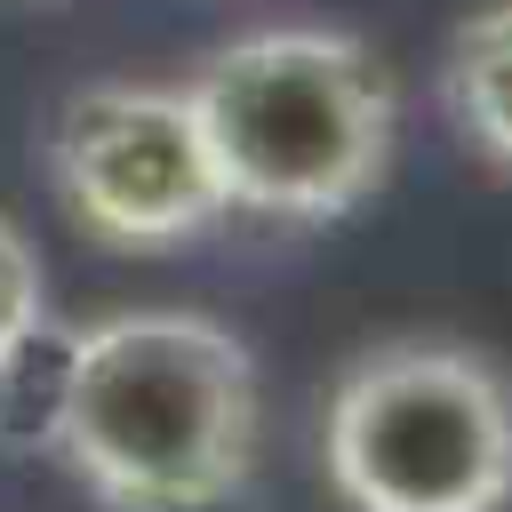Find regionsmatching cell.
Here are the masks:
<instances>
[{
  "label": "cell",
  "instance_id": "6da1fadb",
  "mask_svg": "<svg viewBox=\"0 0 512 512\" xmlns=\"http://www.w3.org/2000/svg\"><path fill=\"white\" fill-rule=\"evenodd\" d=\"M256 360L208 312H112L64 344L48 440L112 512H208L256 464Z\"/></svg>",
  "mask_w": 512,
  "mask_h": 512
},
{
  "label": "cell",
  "instance_id": "3957f363",
  "mask_svg": "<svg viewBox=\"0 0 512 512\" xmlns=\"http://www.w3.org/2000/svg\"><path fill=\"white\" fill-rule=\"evenodd\" d=\"M320 464L352 512H504L512 384L464 344H376L320 408Z\"/></svg>",
  "mask_w": 512,
  "mask_h": 512
},
{
  "label": "cell",
  "instance_id": "5b68a950",
  "mask_svg": "<svg viewBox=\"0 0 512 512\" xmlns=\"http://www.w3.org/2000/svg\"><path fill=\"white\" fill-rule=\"evenodd\" d=\"M440 96H448V120L464 128V144L512 176V0H488L480 16L456 24Z\"/></svg>",
  "mask_w": 512,
  "mask_h": 512
},
{
  "label": "cell",
  "instance_id": "8992f818",
  "mask_svg": "<svg viewBox=\"0 0 512 512\" xmlns=\"http://www.w3.org/2000/svg\"><path fill=\"white\" fill-rule=\"evenodd\" d=\"M40 304H48V280H40V256H32V240L0 216V376L16 368V352L32 344V328H40Z\"/></svg>",
  "mask_w": 512,
  "mask_h": 512
},
{
  "label": "cell",
  "instance_id": "277c9868",
  "mask_svg": "<svg viewBox=\"0 0 512 512\" xmlns=\"http://www.w3.org/2000/svg\"><path fill=\"white\" fill-rule=\"evenodd\" d=\"M48 184L104 248H176L232 216L184 88L160 80L72 88L48 120Z\"/></svg>",
  "mask_w": 512,
  "mask_h": 512
},
{
  "label": "cell",
  "instance_id": "7a4b0ae2",
  "mask_svg": "<svg viewBox=\"0 0 512 512\" xmlns=\"http://www.w3.org/2000/svg\"><path fill=\"white\" fill-rule=\"evenodd\" d=\"M224 208L280 216V224H328L352 216L400 136V104L368 40L328 24H264L200 56L192 80H176Z\"/></svg>",
  "mask_w": 512,
  "mask_h": 512
}]
</instances>
